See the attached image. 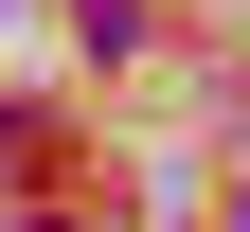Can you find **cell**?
I'll return each instance as SVG.
<instances>
[{
    "label": "cell",
    "instance_id": "cell-2",
    "mask_svg": "<svg viewBox=\"0 0 250 232\" xmlns=\"http://www.w3.org/2000/svg\"><path fill=\"white\" fill-rule=\"evenodd\" d=\"M232 232H250V214H232Z\"/></svg>",
    "mask_w": 250,
    "mask_h": 232
},
{
    "label": "cell",
    "instance_id": "cell-1",
    "mask_svg": "<svg viewBox=\"0 0 250 232\" xmlns=\"http://www.w3.org/2000/svg\"><path fill=\"white\" fill-rule=\"evenodd\" d=\"M72 36L89 54H143V0H72Z\"/></svg>",
    "mask_w": 250,
    "mask_h": 232
}]
</instances>
